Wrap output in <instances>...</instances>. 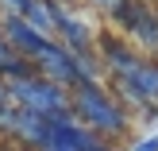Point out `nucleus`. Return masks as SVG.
<instances>
[{
    "instance_id": "nucleus-1",
    "label": "nucleus",
    "mask_w": 158,
    "mask_h": 151,
    "mask_svg": "<svg viewBox=\"0 0 158 151\" xmlns=\"http://www.w3.org/2000/svg\"><path fill=\"white\" fill-rule=\"evenodd\" d=\"M69 109H73V116L89 132H97V136H120V132L127 128L123 109L116 105V97H108V93L100 89V82L97 85H73Z\"/></svg>"
},
{
    "instance_id": "nucleus-2",
    "label": "nucleus",
    "mask_w": 158,
    "mask_h": 151,
    "mask_svg": "<svg viewBox=\"0 0 158 151\" xmlns=\"http://www.w3.org/2000/svg\"><path fill=\"white\" fill-rule=\"evenodd\" d=\"M8 89H12V101L19 109L39 113V116H54V113H66L69 109V89L46 82V78H39V74L19 78V82H8Z\"/></svg>"
},
{
    "instance_id": "nucleus-3",
    "label": "nucleus",
    "mask_w": 158,
    "mask_h": 151,
    "mask_svg": "<svg viewBox=\"0 0 158 151\" xmlns=\"http://www.w3.org/2000/svg\"><path fill=\"white\" fill-rule=\"evenodd\" d=\"M108 20L120 31H127L131 39H139L143 51L158 54V12L151 8V0H120Z\"/></svg>"
},
{
    "instance_id": "nucleus-4",
    "label": "nucleus",
    "mask_w": 158,
    "mask_h": 151,
    "mask_svg": "<svg viewBox=\"0 0 158 151\" xmlns=\"http://www.w3.org/2000/svg\"><path fill=\"white\" fill-rule=\"evenodd\" d=\"M112 82H116V93H120L127 105L147 109V105H154V101H158V62L143 58L127 78H112Z\"/></svg>"
},
{
    "instance_id": "nucleus-5",
    "label": "nucleus",
    "mask_w": 158,
    "mask_h": 151,
    "mask_svg": "<svg viewBox=\"0 0 158 151\" xmlns=\"http://www.w3.org/2000/svg\"><path fill=\"white\" fill-rule=\"evenodd\" d=\"M31 62H35V74H39V78H46V82L66 85V89H73V85H77L73 54H69L66 47L58 43V39H50V43H46V47H43V51H39Z\"/></svg>"
},
{
    "instance_id": "nucleus-6",
    "label": "nucleus",
    "mask_w": 158,
    "mask_h": 151,
    "mask_svg": "<svg viewBox=\"0 0 158 151\" xmlns=\"http://www.w3.org/2000/svg\"><path fill=\"white\" fill-rule=\"evenodd\" d=\"M0 31H4V43L12 47L15 54H23V58H35V54L50 43V39H43L23 16H0Z\"/></svg>"
},
{
    "instance_id": "nucleus-7",
    "label": "nucleus",
    "mask_w": 158,
    "mask_h": 151,
    "mask_svg": "<svg viewBox=\"0 0 158 151\" xmlns=\"http://www.w3.org/2000/svg\"><path fill=\"white\" fill-rule=\"evenodd\" d=\"M54 39H58L69 54H89L93 51V27L85 23V16L69 12V8L58 12V31H54Z\"/></svg>"
},
{
    "instance_id": "nucleus-8",
    "label": "nucleus",
    "mask_w": 158,
    "mask_h": 151,
    "mask_svg": "<svg viewBox=\"0 0 158 151\" xmlns=\"http://www.w3.org/2000/svg\"><path fill=\"white\" fill-rule=\"evenodd\" d=\"M100 54H104V70L112 78H127L131 70L143 62V54L131 51V47L123 43V39H116V35H104V39H100Z\"/></svg>"
},
{
    "instance_id": "nucleus-9",
    "label": "nucleus",
    "mask_w": 158,
    "mask_h": 151,
    "mask_svg": "<svg viewBox=\"0 0 158 151\" xmlns=\"http://www.w3.org/2000/svg\"><path fill=\"white\" fill-rule=\"evenodd\" d=\"M62 8H66V4H58V0H31V4L23 8V20H27L43 39H54V31H58V12H62Z\"/></svg>"
},
{
    "instance_id": "nucleus-10",
    "label": "nucleus",
    "mask_w": 158,
    "mask_h": 151,
    "mask_svg": "<svg viewBox=\"0 0 158 151\" xmlns=\"http://www.w3.org/2000/svg\"><path fill=\"white\" fill-rule=\"evenodd\" d=\"M93 8H97V12H104V16H112V8L120 4V0H89Z\"/></svg>"
},
{
    "instance_id": "nucleus-11",
    "label": "nucleus",
    "mask_w": 158,
    "mask_h": 151,
    "mask_svg": "<svg viewBox=\"0 0 158 151\" xmlns=\"http://www.w3.org/2000/svg\"><path fill=\"white\" fill-rule=\"evenodd\" d=\"M135 151H158V136H151V140H143V144H135Z\"/></svg>"
},
{
    "instance_id": "nucleus-12",
    "label": "nucleus",
    "mask_w": 158,
    "mask_h": 151,
    "mask_svg": "<svg viewBox=\"0 0 158 151\" xmlns=\"http://www.w3.org/2000/svg\"><path fill=\"white\" fill-rule=\"evenodd\" d=\"M8 101H12V89H8V82L0 78V105H8Z\"/></svg>"
},
{
    "instance_id": "nucleus-13",
    "label": "nucleus",
    "mask_w": 158,
    "mask_h": 151,
    "mask_svg": "<svg viewBox=\"0 0 158 151\" xmlns=\"http://www.w3.org/2000/svg\"><path fill=\"white\" fill-rule=\"evenodd\" d=\"M58 4H73V0H58Z\"/></svg>"
}]
</instances>
